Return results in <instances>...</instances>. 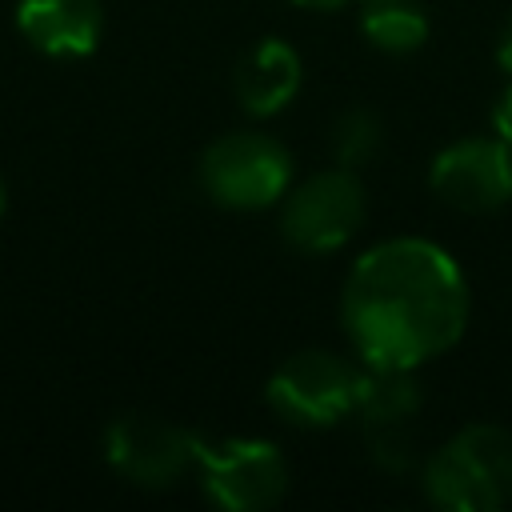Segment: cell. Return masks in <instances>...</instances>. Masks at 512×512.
I'll return each instance as SVG.
<instances>
[{
    "label": "cell",
    "mask_w": 512,
    "mask_h": 512,
    "mask_svg": "<svg viewBox=\"0 0 512 512\" xmlns=\"http://www.w3.org/2000/svg\"><path fill=\"white\" fill-rule=\"evenodd\" d=\"M432 192L460 212H496L512 200V148L500 136H468L436 152Z\"/></svg>",
    "instance_id": "cell-7"
},
{
    "label": "cell",
    "mask_w": 512,
    "mask_h": 512,
    "mask_svg": "<svg viewBox=\"0 0 512 512\" xmlns=\"http://www.w3.org/2000/svg\"><path fill=\"white\" fill-rule=\"evenodd\" d=\"M16 28L44 56H88L100 44V0H20Z\"/></svg>",
    "instance_id": "cell-11"
},
{
    "label": "cell",
    "mask_w": 512,
    "mask_h": 512,
    "mask_svg": "<svg viewBox=\"0 0 512 512\" xmlns=\"http://www.w3.org/2000/svg\"><path fill=\"white\" fill-rule=\"evenodd\" d=\"M292 156L280 140L264 132H228L208 144L200 156V184L204 192L236 212L268 208L288 192Z\"/></svg>",
    "instance_id": "cell-4"
},
{
    "label": "cell",
    "mask_w": 512,
    "mask_h": 512,
    "mask_svg": "<svg viewBox=\"0 0 512 512\" xmlns=\"http://www.w3.org/2000/svg\"><path fill=\"white\" fill-rule=\"evenodd\" d=\"M4 204H8V192H4V180H0V216H4Z\"/></svg>",
    "instance_id": "cell-17"
},
{
    "label": "cell",
    "mask_w": 512,
    "mask_h": 512,
    "mask_svg": "<svg viewBox=\"0 0 512 512\" xmlns=\"http://www.w3.org/2000/svg\"><path fill=\"white\" fill-rule=\"evenodd\" d=\"M356 388L360 368L352 360L324 348H304L268 376L264 400L280 420L296 428H332L356 412Z\"/></svg>",
    "instance_id": "cell-5"
},
{
    "label": "cell",
    "mask_w": 512,
    "mask_h": 512,
    "mask_svg": "<svg viewBox=\"0 0 512 512\" xmlns=\"http://www.w3.org/2000/svg\"><path fill=\"white\" fill-rule=\"evenodd\" d=\"M368 200L356 168H328L308 176L300 188L288 192L280 212V232L300 252H336L344 248L364 224Z\"/></svg>",
    "instance_id": "cell-6"
},
{
    "label": "cell",
    "mask_w": 512,
    "mask_h": 512,
    "mask_svg": "<svg viewBox=\"0 0 512 512\" xmlns=\"http://www.w3.org/2000/svg\"><path fill=\"white\" fill-rule=\"evenodd\" d=\"M196 468L212 504L228 512H264L288 492V460L272 440L252 436H192Z\"/></svg>",
    "instance_id": "cell-3"
},
{
    "label": "cell",
    "mask_w": 512,
    "mask_h": 512,
    "mask_svg": "<svg viewBox=\"0 0 512 512\" xmlns=\"http://www.w3.org/2000/svg\"><path fill=\"white\" fill-rule=\"evenodd\" d=\"M496 60H500V68L512 76V20L504 24V32H500V44H496Z\"/></svg>",
    "instance_id": "cell-15"
},
{
    "label": "cell",
    "mask_w": 512,
    "mask_h": 512,
    "mask_svg": "<svg viewBox=\"0 0 512 512\" xmlns=\"http://www.w3.org/2000/svg\"><path fill=\"white\" fill-rule=\"evenodd\" d=\"M300 80H304V68H300V52L280 40V36H264L256 40L240 64H236V100L248 116H276L280 108H288L300 92Z\"/></svg>",
    "instance_id": "cell-10"
},
{
    "label": "cell",
    "mask_w": 512,
    "mask_h": 512,
    "mask_svg": "<svg viewBox=\"0 0 512 512\" xmlns=\"http://www.w3.org/2000/svg\"><path fill=\"white\" fill-rule=\"evenodd\" d=\"M424 492L448 512H496L512 500V432L468 424L424 464Z\"/></svg>",
    "instance_id": "cell-2"
},
{
    "label": "cell",
    "mask_w": 512,
    "mask_h": 512,
    "mask_svg": "<svg viewBox=\"0 0 512 512\" xmlns=\"http://www.w3.org/2000/svg\"><path fill=\"white\" fill-rule=\"evenodd\" d=\"M192 436L196 432L156 416H120L104 432V456L124 480L140 488H168L188 472V464H196Z\"/></svg>",
    "instance_id": "cell-9"
},
{
    "label": "cell",
    "mask_w": 512,
    "mask_h": 512,
    "mask_svg": "<svg viewBox=\"0 0 512 512\" xmlns=\"http://www.w3.org/2000/svg\"><path fill=\"white\" fill-rule=\"evenodd\" d=\"M356 412L368 440V452L388 472L412 468V424L420 412V388L408 368H372L364 364L356 388Z\"/></svg>",
    "instance_id": "cell-8"
},
{
    "label": "cell",
    "mask_w": 512,
    "mask_h": 512,
    "mask_svg": "<svg viewBox=\"0 0 512 512\" xmlns=\"http://www.w3.org/2000/svg\"><path fill=\"white\" fill-rule=\"evenodd\" d=\"M300 8H324V12H332V8H344L348 0H296Z\"/></svg>",
    "instance_id": "cell-16"
},
{
    "label": "cell",
    "mask_w": 512,
    "mask_h": 512,
    "mask_svg": "<svg viewBox=\"0 0 512 512\" xmlns=\"http://www.w3.org/2000/svg\"><path fill=\"white\" fill-rule=\"evenodd\" d=\"M384 140V124L376 112L368 108H348L336 124H332V156L344 168H360L380 152Z\"/></svg>",
    "instance_id": "cell-13"
},
{
    "label": "cell",
    "mask_w": 512,
    "mask_h": 512,
    "mask_svg": "<svg viewBox=\"0 0 512 512\" xmlns=\"http://www.w3.org/2000/svg\"><path fill=\"white\" fill-rule=\"evenodd\" d=\"M340 320L364 364L412 372L464 336L468 280L440 244L396 236L352 264Z\"/></svg>",
    "instance_id": "cell-1"
},
{
    "label": "cell",
    "mask_w": 512,
    "mask_h": 512,
    "mask_svg": "<svg viewBox=\"0 0 512 512\" xmlns=\"http://www.w3.org/2000/svg\"><path fill=\"white\" fill-rule=\"evenodd\" d=\"M360 32L372 48L404 56L428 40V12L420 0H360Z\"/></svg>",
    "instance_id": "cell-12"
},
{
    "label": "cell",
    "mask_w": 512,
    "mask_h": 512,
    "mask_svg": "<svg viewBox=\"0 0 512 512\" xmlns=\"http://www.w3.org/2000/svg\"><path fill=\"white\" fill-rule=\"evenodd\" d=\"M492 124H496V136L512 148V84L504 88V96L496 100V112H492Z\"/></svg>",
    "instance_id": "cell-14"
}]
</instances>
